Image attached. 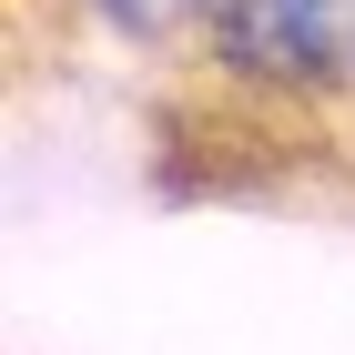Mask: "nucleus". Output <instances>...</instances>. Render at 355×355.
Listing matches in <instances>:
<instances>
[{
  "instance_id": "obj_2",
  "label": "nucleus",
  "mask_w": 355,
  "mask_h": 355,
  "mask_svg": "<svg viewBox=\"0 0 355 355\" xmlns=\"http://www.w3.org/2000/svg\"><path fill=\"white\" fill-rule=\"evenodd\" d=\"M82 21H102L122 51H193L203 61L223 0H82Z\"/></svg>"
},
{
  "instance_id": "obj_1",
  "label": "nucleus",
  "mask_w": 355,
  "mask_h": 355,
  "mask_svg": "<svg viewBox=\"0 0 355 355\" xmlns=\"http://www.w3.org/2000/svg\"><path fill=\"white\" fill-rule=\"evenodd\" d=\"M203 71L244 102H355V0H223Z\"/></svg>"
}]
</instances>
